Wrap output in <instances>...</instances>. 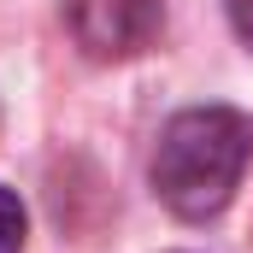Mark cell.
I'll list each match as a JSON object with an SVG mask.
<instances>
[{
  "instance_id": "obj_1",
  "label": "cell",
  "mask_w": 253,
  "mask_h": 253,
  "mask_svg": "<svg viewBox=\"0 0 253 253\" xmlns=\"http://www.w3.org/2000/svg\"><path fill=\"white\" fill-rule=\"evenodd\" d=\"M253 159V124L230 106H194L177 112L159 153H153V189L177 218H212Z\"/></svg>"
},
{
  "instance_id": "obj_2",
  "label": "cell",
  "mask_w": 253,
  "mask_h": 253,
  "mask_svg": "<svg viewBox=\"0 0 253 253\" xmlns=\"http://www.w3.org/2000/svg\"><path fill=\"white\" fill-rule=\"evenodd\" d=\"M71 30L83 53L94 59H129L159 30V0H71Z\"/></svg>"
},
{
  "instance_id": "obj_3",
  "label": "cell",
  "mask_w": 253,
  "mask_h": 253,
  "mask_svg": "<svg viewBox=\"0 0 253 253\" xmlns=\"http://www.w3.org/2000/svg\"><path fill=\"white\" fill-rule=\"evenodd\" d=\"M24 248V206H18V194L0 189V253H18Z\"/></svg>"
},
{
  "instance_id": "obj_4",
  "label": "cell",
  "mask_w": 253,
  "mask_h": 253,
  "mask_svg": "<svg viewBox=\"0 0 253 253\" xmlns=\"http://www.w3.org/2000/svg\"><path fill=\"white\" fill-rule=\"evenodd\" d=\"M230 18H236V30L253 42V0H230Z\"/></svg>"
}]
</instances>
